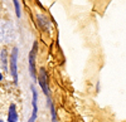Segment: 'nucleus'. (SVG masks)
Returning a JSON list of instances; mask_svg holds the SVG:
<instances>
[{"label": "nucleus", "instance_id": "nucleus-6", "mask_svg": "<svg viewBox=\"0 0 126 122\" xmlns=\"http://www.w3.org/2000/svg\"><path fill=\"white\" fill-rule=\"evenodd\" d=\"M37 19H38L39 25L42 28H44L46 30H48V28H49V20H48V18H46L43 15H37Z\"/></svg>", "mask_w": 126, "mask_h": 122}, {"label": "nucleus", "instance_id": "nucleus-11", "mask_svg": "<svg viewBox=\"0 0 126 122\" xmlns=\"http://www.w3.org/2000/svg\"><path fill=\"white\" fill-rule=\"evenodd\" d=\"M0 122H5V121H4V120H0Z\"/></svg>", "mask_w": 126, "mask_h": 122}, {"label": "nucleus", "instance_id": "nucleus-8", "mask_svg": "<svg viewBox=\"0 0 126 122\" xmlns=\"http://www.w3.org/2000/svg\"><path fill=\"white\" fill-rule=\"evenodd\" d=\"M13 3H14V8H15V14L18 18H20V4H19V0H13Z\"/></svg>", "mask_w": 126, "mask_h": 122}, {"label": "nucleus", "instance_id": "nucleus-2", "mask_svg": "<svg viewBox=\"0 0 126 122\" xmlns=\"http://www.w3.org/2000/svg\"><path fill=\"white\" fill-rule=\"evenodd\" d=\"M18 47H14L12 50V55H10V72H12L14 83L18 84V68H16V63H18Z\"/></svg>", "mask_w": 126, "mask_h": 122}, {"label": "nucleus", "instance_id": "nucleus-4", "mask_svg": "<svg viewBox=\"0 0 126 122\" xmlns=\"http://www.w3.org/2000/svg\"><path fill=\"white\" fill-rule=\"evenodd\" d=\"M38 82H39V86H40L42 91H43L44 95L48 97V95H49V89H48V79H47V72H46V69H44V68H40V69H39Z\"/></svg>", "mask_w": 126, "mask_h": 122}, {"label": "nucleus", "instance_id": "nucleus-5", "mask_svg": "<svg viewBox=\"0 0 126 122\" xmlns=\"http://www.w3.org/2000/svg\"><path fill=\"white\" fill-rule=\"evenodd\" d=\"M18 120H19V115L16 111V106L12 103L8 109V122H18Z\"/></svg>", "mask_w": 126, "mask_h": 122}, {"label": "nucleus", "instance_id": "nucleus-3", "mask_svg": "<svg viewBox=\"0 0 126 122\" xmlns=\"http://www.w3.org/2000/svg\"><path fill=\"white\" fill-rule=\"evenodd\" d=\"M35 50H37V42H34V47L29 53V72L34 81H37V70H35Z\"/></svg>", "mask_w": 126, "mask_h": 122}, {"label": "nucleus", "instance_id": "nucleus-9", "mask_svg": "<svg viewBox=\"0 0 126 122\" xmlns=\"http://www.w3.org/2000/svg\"><path fill=\"white\" fill-rule=\"evenodd\" d=\"M1 60H3L4 69H8V66H6V50H3L1 52Z\"/></svg>", "mask_w": 126, "mask_h": 122}, {"label": "nucleus", "instance_id": "nucleus-10", "mask_svg": "<svg viewBox=\"0 0 126 122\" xmlns=\"http://www.w3.org/2000/svg\"><path fill=\"white\" fill-rule=\"evenodd\" d=\"M0 81H3V73L0 72Z\"/></svg>", "mask_w": 126, "mask_h": 122}, {"label": "nucleus", "instance_id": "nucleus-1", "mask_svg": "<svg viewBox=\"0 0 126 122\" xmlns=\"http://www.w3.org/2000/svg\"><path fill=\"white\" fill-rule=\"evenodd\" d=\"M15 37L14 27L10 22H0V43H9Z\"/></svg>", "mask_w": 126, "mask_h": 122}, {"label": "nucleus", "instance_id": "nucleus-7", "mask_svg": "<svg viewBox=\"0 0 126 122\" xmlns=\"http://www.w3.org/2000/svg\"><path fill=\"white\" fill-rule=\"evenodd\" d=\"M48 105H49V108H50V113H52V122H58L57 121V113H56V108L52 103V101L48 99Z\"/></svg>", "mask_w": 126, "mask_h": 122}]
</instances>
